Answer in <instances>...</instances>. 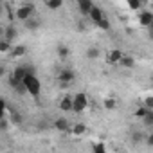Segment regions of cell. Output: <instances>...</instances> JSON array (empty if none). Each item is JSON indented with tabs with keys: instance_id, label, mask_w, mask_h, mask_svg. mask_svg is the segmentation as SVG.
Instances as JSON below:
<instances>
[{
	"instance_id": "cell-29",
	"label": "cell",
	"mask_w": 153,
	"mask_h": 153,
	"mask_svg": "<svg viewBox=\"0 0 153 153\" xmlns=\"http://www.w3.org/2000/svg\"><path fill=\"white\" fill-rule=\"evenodd\" d=\"M6 108H7L6 101H4V99H0V117H4V115H6Z\"/></svg>"
},
{
	"instance_id": "cell-22",
	"label": "cell",
	"mask_w": 153,
	"mask_h": 153,
	"mask_svg": "<svg viewBox=\"0 0 153 153\" xmlns=\"http://www.w3.org/2000/svg\"><path fill=\"white\" fill-rule=\"evenodd\" d=\"M11 51V42L0 38V52H9Z\"/></svg>"
},
{
	"instance_id": "cell-34",
	"label": "cell",
	"mask_w": 153,
	"mask_h": 153,
	"mask_svg": "<svg viewBox=\"0 0 153 153\" xmlns=\"http://www.w3.org/2000/svg\"><path fill=\"white\" fill-rule=\"evenodd\" d=\"M148 144H149V146H153V135H151V137H148Z\"/></svg>"
},
{
	"instance_id": "cell-17",
	"label": "cell",
	"mask_w": 153,
	"mask_h": 153,
	"mask_svg": "<svg viewBox=\"0 0 153 153\" xmlns=\"http://www.w3.org/2000/svg\"><path fill=\"white\" fill-rule=\"evenodd\" d=\"M140 119L144 121V126H153V110H148Z\"/></svg>"
},
{
	"instance_id": "cell-3",
	"label": "cell",
	"mask_w": 153,
	"mask_h": 153,
	"mask_svg": "<svg viewBox=\"0 0 153 153\" xmlns=\"http://www.w3.org/2000/svg\"><path fill=\"white\" fill-rule=\"evenodd\" d=\"M33 13H34V6L33 4H24V6H20L16 9V18L22 20V22H25L29 16H33Z\"/></svg>"
},
{
	"instance_id": "cell-20",
	"label": "cell",
	"mask_w": 153,
	"mask_h": 153,
	"mask_svg": "<svg viewBox=\"0 0 153 153\" xmlns=\"http://www.w3.org/2000/svg\"><path fill=\"white\" fill-rule=\"evenodd\" d=\"M68 54H70V49H68L67 45H63V43L58 45V56H59V58H67Z\"/></svg>"
},
{
	"instance_id": "cell-2",
	"label": "cell",
	"mask_w": 153,
	"mask_h": 153,
	"mask_svg": "<svg viewBox=\"0 0 153 153\" xmlns=\"http://www.w3.org/2000/svg\"><path fill=\"white\" fill-rule=\"evenodd\" d=\"M87 106H88V99H87L85 94H76V96H72V110L70 112L81 114Z\"/></svg>"
},
{
	"instance_id": "cell-32",
	"label": "cell",
	"mask_w": 153,
	"mask_h": 153,
	"mask_svg": "<svg viewBox=\"0 0 153 153\" xmlns=\"http://www.w3.org/2000/svg\"><path fill=\"white\" fill-rule=\"evenodd\" d=\"M105 149H106V148H105L103 144H97V146H94V151H96V153H105Z\"/></svg>"
},
{
	"instance_id": "cell-21",
	"label": "cell",
	"mask_w": 153,
	"mask_h": 153,
	"mask_svg": "<svg viewBox=\"0 0 153 153\" xmlns=\"http://www.w3.org/2000/svg\"><path fill=\"white\" fill-rule=\"evenodd\" d=\"M128 2V6H130V9H140L142 7V4H144V0H126Z\"/></svg>"
},
{
	"instance_id": "cell-10",
	"label": "cell",
	"mask_w": 153,
	"mask_h": 153,
	"mask_svg": "<svg viewBox=\"0 0 153 153\" xmlns=\"http://www.w3.org/2000/svg\"><path fill=\"white\" fill-rule=\"evenodd\" d=\"M124 52L123 51H119V49H114V51H110V54H108V63H112V65H115V63H119V59H121V56H123Z\"/></svg>"
},
{
	"instance_id": "cell-8",
	"label": "cell",
	"mask_w": 153,
	"mask_h": 153,
	"mask_svg": "<svg viewBox=\"0 0 153 153\" xmlns=\"http://www.w3.org/2000/svg\"><path fill=\"white\" fill-rule=\"evenodd\" d=\"M16 36H18V31H16V27H15L13 24H9V25L4 29V36H2V38H4V40H7V42H13Z\"/></svg>"
},
{
	"instance_id": "cell-25",
	"label": "cell",
	"mask_w": 153,
	"mask_h": 153,
	"mask_svg": "<svg viewBox=\"0 0 153 153\" xmlns=\"http://www.w3.org/2000/svg\"><path fill=\"white\" fill-rule=\"evenodd\" d=\"M96 25H99V27H101V29H105V31H108V29H110V22L106 20V16H105V18H103L101 22H97Z\"/></svg>"
},
{
	"instance_id": "cell-37",
	"label": "cell",
	"mask_w": 153,
	"mask_h": 153,
	"mask_svg": "<svg viewBox=\"0 0 153 153\" xmlns=\"http://www.w3.org/2000/svg\"><path fill=\"white\" fill-rule=\"evenodd\" d=\"M76 2H79V0H76Z\"/></svg>"
},
{
	"instance_id": "cell-14",
	"label": "cell",
	"mask_w": 153,
	"mask_h": 153,
	"mask_svg": "<svg viewBox=\"0 0 153 153\" xmlns=\"http://www.w3.org/2000/svg\"><path fill=\"white\" fill-rule=\"evenodd\" d=\"M11 56H15V58H20V56H24L25 52H27V47L25 45H16V47H11Z\"/></svg>"
},
{
	"instance_id": "cell-28",
	"label": "cell",
	"mask_w": 153,
	"mask_h": 153,
	"mask_svg": "<svg viewBox=\"0 0 153 153\" xmlns=\"http://www.w3.org/2000/svg\"><path fill=\"white\" fill-rule=\"evenodd\" d=\"M9 124H11V123H7L4 117H0V130H2V131H6V130L9 128Z\"/></svg>"
},
{
	"instance_id": "cell-12",
	"label": "cell",
	"mask_w": 153,
	"mask_h": 153,
	"mask_svg": "<svg viewBox=\"0 0 153 153\" xmlns=\"http://www.w3.org/2000/svg\"><path fill=\"white\" fill-rule=\"evenodd\" d=\"M11 110V115H9V123L11 124H16V126H20L22 123H24V115H20L16 110H13V108H9Z\"/></svg>"
},
{
	"instance_id": "cell-31",
	"label": "cell",
	"mask_w": 153,
	"mask_h": 153,
	"mask_svg": "<svg viewBox=\"0 0 153 153\" xmlns=\"http://www.w3.org/2000/svg\"><path fill=\"white\" fill-rule=\"evenodd\" d=\"M146 112H148V108H146V106H140V108H139V110L135 112V115H137V117H142V115H144Z\"/></svg>"
},
{
	"instance_id": "cell-1",
	"label": "cell",
	"mask_w": 153,
	"mask_h": 153,
	"mask_svg": "<svg viewBox=\"0 0 153 153\" xmlns=\"http://www.w3.org/2000/svg\"><path fill=\"white\" fill-rule=\"evenodd\" d=\"M22 81H24V85H25V88H27V94H31L33 97H38V96H40V92H42V83H40V79L34 76V72L25 74V78H24Z\"/></svg>"
},
{
	"instance_id": "cell-13",
	"label": "cell",
	"mask_w": 153,
	"mask_h": 153,
	"mask_svg": "<svg viewBox=\"0 0 153 153\" xmlns=\"http://www.w3.org/2000/svg\"><path fill=\"white\" fill-rule=\"evenodd\" d=\"M119 65H123V67H126V68H133V65H135V59H133L131 56H126V54H123V56H121V59H119Z\"/></svg>"
},
{
	"instance_id": "cell-30",
	"label": "cell",
	"mask_w": 153,
	"mask_h": 153,
	"mask_svg": "<svg viewBox=\"0 0 153 153\" xmlns=\"http://www.w3.org/2000/svg\"><path fill=\"white\" fill-rule=\"evenodd\" d=\"M144 105H146V108H148V110H153V97H151V96H148V97H146V101H144Z\"/></svg>"
},
{
	"instance_id": "cell-18",
	"label": "cell",
	"mask_w": 153,
	"mask_h": 153,
	"mask_svg": "<svg viewBox=\"0 0 153 153\" xmlns=\"http://www.w3.org/2000/svg\"><path fill=\"white\" fill-rule=\"evenodd\" d=\"M85 131H87V126L81 124V123H78V124L72 126V133H74V135H83Z\"/></svg>"
},
{
	"instance_id": "cell-23",
	"label": "cell",
	"mask_w": 153,
	"mask_h": 153,
	"mask_svg": "<svg viewBox=\"0 0 153 153\" xmlns=\"http://www.w3.org/2000/svg\"><path fill=\"white\" fill-rule=\"evenodd\" d=\"M15 92H18V94H27V88H25V85H24V81H18L15 87Z\"/></svg>"
},
{
	"instance_id": "cell-24",
	"label": "cell",
	"mask_w": 153,
	"mask_h": 153,
	"mask_svg": "<svg viewBox=\"0 0 153 153\" xmlns=\"http://www.w3.org/2000/svg\"><path fill=\"white\" fill-rule=\"evenodd\" d=\"M87 56H88L90 59H94V58H97V56H99V49H96V47H90V49L87 51Z\"/></svg>"
},
{
	"instance_id": "cell-26",
	"label": "cell",
	"mask_w": 153,
	"mask_h": 153,
	"mask_svg": "<svg viewBox=\"0 0 153 153\" xmlns=\"http://www.w3.org/2000/svg\"><path fill=\"white\" fill-rule=\"evenodd\" d=\"M105 108H106V110H114V108H115V101H114L112 97H108V99L105 101Z\"/></svg>"
},
{
	"instance_id": "cell-15",
	"label": "cell",
	"mask_w": 153,
	"mask_h": 153,
	"mask_svg": "<svg viewBox=\"0 0 153 153\" xmlns=\"http://www.w3.org/2000/svg\"><path fill=\"white\" fill-rule=\"evenodd\" d=\"M59 108L65 110V112H70L72 110V96H65L59 103Z\"/></svg>"
},
{
	"instance_id": "cell-6",
	"label": "cell",
	"mask_w": 153,
	"mask_h": 153,
	"mask_svg": "<svg viewBox=\"0 0 153 153\" xmlns=\"http://www.w3.org/2000/svg\"><path fill=\"white\" fill-rule=\"evenodd\" d=\"M139 24L142 27H151V24H153V13L151 11H140L139 13Z\"/></svg>"
},
{
	"instance_id": "cell-4",
	"label": "cell",
	"mask_w": 153,
	"mask_h": 153,
	"mask_svg": "<svg viewBox=\"0 0 153 153\" xmlns=\"http://www.w3.org/2000/svg\"><path fill=\"white\" fill-rule=\"evenodd\" d=\"M74 78H76V74H74V70L72 68H63L61 72H59V76H58V79L61 81V85L65 87V85H68V83H72L74 81Z\"/></svg>"
},
{
	"instance_id": "cell-7",
	"label": "cell",
	"mask_w": 153,
	"mask_h": 153,
	"mask_svg": "<svg viewBox=\"0 0 153 153\" xmlns=\"http://www.w3.org/2000/svg\"><path fill=\"white\" fill-rule=\"evenodd\" d=\"M88 16L94 20V24H97V22H101L103 18H105V13H103V9L99 7V6H92V9H90V13H88Z\"/></svg>"
},
{
	"instance_id": "cell-36",
	"label": "cell",
	"mask_w": 153,
	"mask_h": 153,
	"mask_svg": "<svg viewBox=\"0 0 153 153\" xmlns=\"http://www.w3.org/2000/svg\"><path fill=\"white\" fill-rule=\"evenodd\" d=\"M2 36H4V29H2V27H0V38H2Z\"/></svg>"
},
{
	"instance_id": "cell-27",
	"label": "cell",
	"mask_w": 153,
	"mask_h": 153,
	"mask_svg": "<svg viewBox=\"0 0 153 153\" xmlns=\"http://www.w3.org/2000/svg\"><path fill=\"white\" fill-rule=\"evenodd\" d=\"M142 137H144V135H142L140 131H133V133H131V140H133V142H140Z\"/></svg>"
},
{
	"instance_id": "cell-11",
	"label": "cell",
	"mask_w": 153,
	"mask_h": 153,
	"mask_svg": "<svg viewBox=\"0 0 153 153\" xmlns=\"http://www.w3.org/2000/svg\"><path fill=\"white\" fill-rule=\"evenodd\" d=\"M54 128H56V130H59V131H68V130H70V123H68L67 119L59 117V119H56Z\"/></svg>"
},
{
	"instance_id": "cell-16",
	"label": "cell",
	"mask_w": 153,
	"mask_h": 153,
	"mask_svg": "<svg viewBox=\"0 0 153 153\" xmlns=\"http://www.w3.org/2000/svg\"><path fill=\"white\" fill-rule=\"evenodd\" d=\"M24 24H25V27H27L29 31H36V29L40 27V20H38V18H31V16H29Z\"/></svg>"
},
{
	"instance_id": "cell-5",
	"label": "cell",
	"mask_w": 153,
	"mask_h": 153,
	"mask_svg": "<svg viewBox=\"0 0 153 153\" xmlns=\"http://www.w3.org/2000/svg\"><path fill=\"white\" fill-rule=\"evenodd\" d=\"M29 72H33V68L29 67V65H18L15 70H13V78L15 79H18V81H22L24 78H25V74H29Z\"/></svg>"
},
{
	"instance_id": "cell-33",
	"label": "cell",
	"mask_w": 153,
	"mask_h": 153,
	"mask_svg": "<svg viewBox=\"0 0 153 153\" xmlns=\"http://www.w3.org/2000/svg\"><path fill=\"white\" fill-rule=\"evenodd\" d=\"M4 76H6V67L0 65V78H4Z\"/></svg>"
},
{
	"instance_id": "cell-19",
	"label": "cell",
	"mask_w": 153,
	"mask_h": 153,
	"mask_svg": "<svg viewBox=\"0 0 153 153\" xmlns=\"http://www.w3.org/2000/svg\"><path fill=\"white\" fill-rule=\"evenodd\" d=\"M47 6H49V9L56 11V9H59L63 6V0H47Z\"/></svg>"
},
{
	"instance_id": "cell-35",
	"label": "cell",
	"mask_w": 153,
	"mask_h": 153,
	"mask_svg": "<svg viewBox=\"0 0 153 153\" xmlns=\"http://www.w3.org/2000/svg\"><path fill=\"white\" fill-rule=\"evenodd\" d=\"M2 13H4V6L0 4V16H2Z\"/></svg>"
},
{
	"instance_id": "cell-9",
	"label": "cell",
	"mask_w": 153,
	"mask_h": 153,
	"mask_svg": "<svg viewBox=\"0 0 153 153\" xmlns=\"http://www.w3.org/2000/svg\"><path fill=\"white\" fill-rule=\"evenodd\" d=\"M92 6H94L92 0H79V2H78V9H79V13H81V15H87V16H88Z\"/></svg>"
}]
</instances>
